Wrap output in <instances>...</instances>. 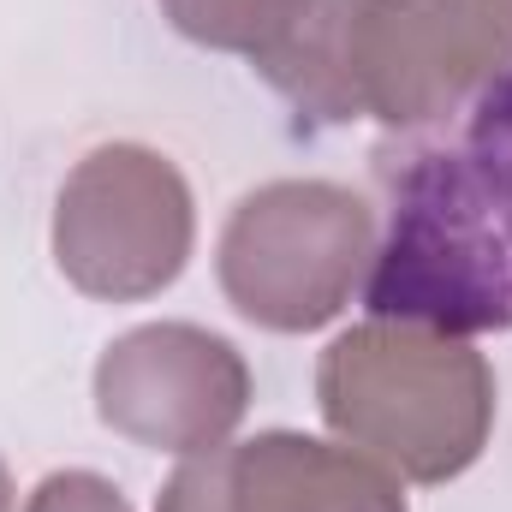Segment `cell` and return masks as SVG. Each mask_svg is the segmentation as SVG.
<instances>
[{
	"instance_id": "obj_1",
	"label": "cell",
	"mask_w": 512,
	"mask_h": 512,
	"mask_svg": "<svg viewBox=\"0 0 512 512\" xmlns=\"http://www.w3.org/2000/svg\"><path fill=\"white\" fill-rule=\"evenodd\" d=\"M316 405L334 441L399 483H453L489 447L495 370L459 334L370 316L322 352Z\"/></svg>"
},
{
	"instance_id": "obj_7",
	"label": "cell",
	"mask_w": 512,
	"mask_h": 512,
	"mask_svg": "<svg viewBox=\"0 0 512 512\" xmlns=\"http://www.w3.org/2000/svg\"><path fill=\"white\" fill-rule=\"evenodd\" d=\"M161 18L215 54L251 60V72L280 90L316 126H352V24L358 0H161Z\"/></svg>"
},
{
	"instance_id": "obj_8",
	"label": "cell",
	"mask_w": 512,
	"mask_h": 512,
	"mask_svg": "<svg viewBox=\"0 0 512 512\" xmlns=\"http://www.w3.org/2000/svg\"><path fill=\"white\" fill-rule=\"evenodd\" d=\"M453 149L471 167L483 203L495 209V221L512 245V66L495 84H483V96L465 108V131L453 137Z\"/></svg>"
},
{
	"instance_id": "obj_4",
	"label": "cell",
	"mask_w": 512,
	"mask_h": 512,
	"mask_svg": "<svg viewBox=\"0 0 512 512\" xmlns=\"http://www.w3.org/2000/svg\"><path fill=\"white\" fill-rule=\"evenodd\" d=\"M512 66V0H358V120L429 131L459 120Z\"/></svg>"
},
{
	"instance_id": "obj_9",
	"label": "cell",
	"mask_w": 512,
	"mask_h": 512,
	"mask_svg": "<svg viewBox=\"0 0 512 512\" xmlns=\"http://www.w3.org/2000/svg\"><path fill=\"white\" fill-rule=\"evenodd\" d=\"M24 512H131V501L96 471H48L30 489Z\"/></svg>"
},
{
	"instance_id": "obj_6",
	"label": "cell",
	"mask_w": 512,
	"mask_h": 512,
	"mask_svg": "<svg viewBox=\"0 0 512 512\" xmlns=\"http://www.w3.org/2000/svg\"><path fill=\"white\" fill-rule=\"evenodd\" d=\"M155 512H411L399 477L346 441H316L298 429H262L251 441H221L185 459Z\"/></svg>"
},
{
	"instance_id": "obj_10",
	"label": "cell",
	"mask_w": 512,
	"mask_h": 512,
	"mask_svg": "<svg viewBox=\"0 0 512 512\" xmlns=\"http://www.w3.org/2000/svg\"><path fill=\"white\" fill-rule=\"evenodd\" d=\"M0 512H12V471H6V459H0Z\"/></svg>"
},
{
	"instance_id": "obj_2",
	"label": "cell",
	"mask_w": 512,
	"mask_h": 512,
	"mask_svg": "<svg viewBox=\"0 0 512 512\" xmlns=\"http://www.w3.org/2000/svg\"><path fill=\"white\" fill-rule=\"evenodd\" d=\"M376 209L334 179H268L221 227L215 274L227 304L268 334L328 328L376 262Z\"/></svg>"
},
{
	"instance_id": "obj_5",
	"label": "cell",
	"mask_w": 512,
	"mask_h": 512,
	"mask_svg": "<svg viewBox=\"0 0 512 512\" xmlns=\"http://www.w3.org/2000/svg\"><path fill=\"white\" fill-rule=\"evenodd\" d=\"M96 417L131 447L197 459L251 411V364L197 322H143L96 358Z\"/></svg>"
},
{
	"instance_id": "obj_3",
	"label": "cell",
	"mask_w": 512,
	"mask_h": 512,
	"mask_svg": "<svg viewBox=\"0 0 512 512\" xmlns=\"http://www.w3.org/2000/svg\"><path fill=\"white\" fill-rule=\"evenodd\" d=\"M54 268L102 304L167 292L197 245V203L185 173L149 143L90 149L54 197Z\"/></svg>"
}]
</instances>
